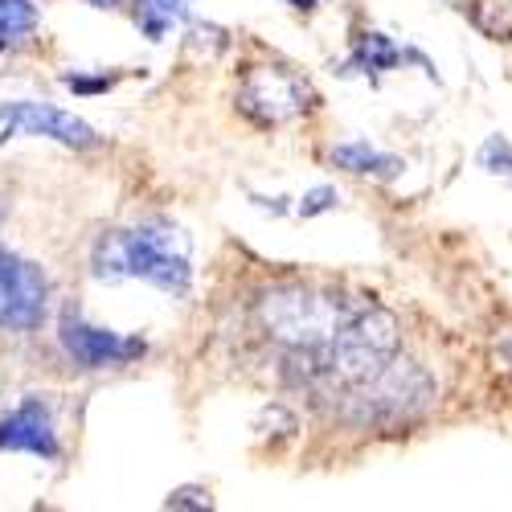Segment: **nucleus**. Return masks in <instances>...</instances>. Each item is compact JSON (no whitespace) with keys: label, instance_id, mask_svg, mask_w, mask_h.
I'll list each match as a JSON object with an SVG mask.
<instances>
[{"label":"nucleus","instance_id":"4","mask_svg":"<svg viewBox=\"0 0 512 512\" xmlns=\"http://www.w3.org/2000/svg\"><path fill=\"white\" fill-rule=\"evenodd\" d=\"M336 398H345L340 418L361 422V426H369V422L373 426H398V422L418 418L435 402V381L418 361L394 353L369 381H361L353 390H340Z\"/></svg>","mask_w":512,"mask_h":512},{"label":"nucleus","instance_id":"7","mask_svg":"<svg viewBox=\"0 0 512 512\" xmlns=\"http://www.w3.org/2000/svg\"><path fill=\"white\" fill-rule=\"evenodd\" d=\"M0 123H5V136L25 132V136H50L66 148H91L95 132L91 123H82L70 111L58 107H41V103H5L0 107Z\"/></svg>","mask_w":512,"mask_h":512},{"label":"nucleus","instance_id":"14","mask_svg":"<svg viewBox=\"0 0 512 512\" xmlns=\"http://www.w3.org/2000/svg\"><path fill=\"white\" fill-rule=\"evenodd\" d=\"M209 492L205 488H177L173 496L164 500V508H209Z\"/></svg>","mask_w":512,"mask_h":512},{"label":"nucleus","instance_id":"6","mask_svg":"<svg viewBox=\"0 0 512 512\" xmlns=\"http://www.w3.org/2000/svg\"><path fill=\"white\" fill-rule=\"evenodd\" d=\"M46 275L17 254L0 250V328L5 332H33L46 320Z\"/></svg>","mask_w":512,"mask_h":512},{"label":"nucleus","instance_id":"11","mask_svg":"<svg viewBox=\"0 0 512 512\" xmlns=\"http://www.w3.org/2000/svg\"><path fill=\"white\" fill-rule=\"evenodd\" d=\"M136 17H140V25L148 29V37H164L168 25L189 17V0H140Z\"/></svg>","mask_w":512,"mask_h":512},{"label":"nucleus","instance_id":"12","mask_svg":"<svg viewBox=\"0 0 512 512\" xmlns=\"http://www.w3.org/2000/svg\"><path fill=\"white\" fill-rule=\"evenodd\" d=\"M37 25V9L29 0H0V37H21Z\"/></svg>","mask_w":512,"mask_h":512},{"label":"nucleus","instance_id":"10","mask_svg":"<svg viewBox=\"0 0 512 512\" xmlns=\"http://www.w3.org/2000/svg\"><path fill=\"white\" fill-rule=\"evenodd\" d=\"M332 164L349 168V173H381V177H394L398 168H402V160L381 156V152H373L369 144H345V148H336V152H332Z\"/></svg>","mask_w":512,"mask_h":512},{"label":"nucleus","instance_id":"5","mask_svg":"<svg viewBox=\"0 0 512 512\" xmlns=\"http://www.w3.org/2000/svg\"><path fill=\"white\" fill-rule=\"evenodd\" d=\"M238 107L254 123H287L312 107V91H308V82H300L279 66H259L246 74L238 91Z\"/></svg>","mask_w":512,"mask_h":512},{"label":"nucleus","instance_id":"2","mask_svg":"<svg viewBox=\"0 0 512 512\" xmlns=\"http://www.w3.org/2000/svg\"><path fill=\"white\" fill-rule=\"evenodd\" d=\"M398 340H402L398 316L390 308L365 300L353 312V320L336 332V340H328L324 349H312L316 353V390L340 394V390L361 386V381H369L398 353Z\"/></svg>","mask_w":512,"mask_h":512},{"label":"nucleus","instance_id":"9","mask_svg":"<svg viewBox=\"0 0 512 512\" xmlns=\"http://www.w3.org/2000/svg\"><path fill=\"white\" fill-rule=\"evenodd\" d=\"M0 451H29L41 459H58V435L54 418L37 398H29L21 410L0 418Z\"/></svg>","mask_w":512,"mask_h":512},{"label":"nucleus","instance_id":"15","mask_svg":"<svg viewBox=\"0 0 512 512\" xmlns=\"http://www.w3.org/2000/svg\"><path fill=\"white\" fill-rule=\"evenodd\" d=\"M332 205H336V193H332V189H312V193L304 197L300 213H304V218H312V213H324V209H332Z\"/></svg>","mask_w":512,"mask_h":512},{"label":"nucleus","instance_id":"16","mask_svg":"<svg viewBox=\"0 0 512 512\" xmlns=\"http://www.w3.org/2000/svg\"><path fill=\"white\" fill-rule=\"evenodd\" d=\"M87 5H95V9H115L119 0H87Z\"/></svg>","mask_w":512,"mask_h":512},{"label":"nucleus","instance_id":"1","mask_svg":"<svg viewBox=\"0 0 512 512\" xmlns=\"http://www.w3.org/2000/svg\"><path fill=\"white\" fill-rule=\"evenodd\" d=\"M99 279H144L164 291L189 287V238L168 222H144L136 230H111L95 246Z\"/></svg>","mask_w":512,"mask_h":512},{"label":"nucleus","instance_id":"13","mask_svg":"<svg viewBox=\"0 0 512 512\" xmlns=\"http://www.w3.org/2000/svg\"><path fill=\"white\" fill-rule=\"evenodd\" d=\"M402 54L390 46V37H381V33H365L361 37V46H357V62L369 66V70H390Z\"/></svg>","mask_w":512,"mask_h":512},{"label":"nucleus","instance_id":"8","mask_svg":"<svg viewBox=\"0 0 512 512\" xmlns=\"http://www.w3.org/2000/svg\"><path fill=\"white\" fill-rule=\"evenodd\" d=\"M62 345L66 353L87 365V369H103V365H119V361H132L144 353V340H127L119 332H107V328H91L74 316L62 320Z\"/></svg>","mask_w":512,"mask_h":512},{"label":"nucleus","instance_id":"3","mask_svg":"<svg viewBox=\"0 0 512 512\" xmlns=\"http://www.w3.org/2000/svg\"><path fill=\"white\" fill-rule=\"evenodd\" d=\"M361 304L312 287H275L259 300V320L283 349H324L353 320Z\"/></svg>","mask_w":512,"mask_h":512},{"label":"nucleus","instance_id":"17","mask_svg":"<svg viewBox=\"0 0 512 512\" xmlns=\"http://www.w3.org/2000/svg\"><path fill=\"white\" fill-rule=\"evenodd\" d=\"M291 5H300V9H308V5H312V0H291Z\"/></svg>","mask_w":512,"mask_h":512}]
</instances>
